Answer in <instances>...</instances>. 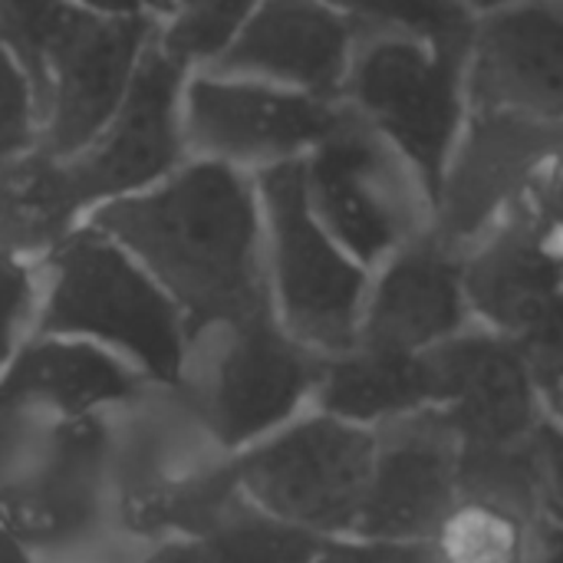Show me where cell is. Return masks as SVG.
<instances>
[{
  "label": "cell",
  "instance_id": "obj_1",
  "mask_svg": "<svg viewBox=\"0 0 563 563\" xmlns=\"http://www.w3.org/2000/svg\"><path fill=\"white\" fill-rule=\"evenodd\" d=\"M99 224L165 280L191 323L244 327L277 317L254 195L234 172L191 168L152 198L112 205Z\"/></svg>",
  "mask_w": 563,
  "mask_h": 563
},
{
  "label": "cell",
  "instance_id": "obj_2",
  "mask_svg": "<svg viewBox=\"0 0 563 563\" xmlns=\"http://www.w3.org/2000/svg\"><path fill=\"white\" fill-rule=\"evenodd\" d=\"M343 106L412 165L435 208L472 115L468 53L402 36H363Z\"/></svg>",
  "mask_w": 563,
  "mask_h": 563
},
{
  "label": "cell",
  "instance_id": "obj_3",
  "mask_svg": "<svg viewBox=\"0 0 563 563\" xmlns=\"http://www.w3.org/2000/svg\"><path fill=\"white\" fill-rule=\"evenodd\" d=\"M462 280L475 323L515 346L548 402L563 383V241L531 198L462 251Z\"/></svg>",
  "mask_w": 563,
  "mask_h": 563
},
{
  "label": "cell",
  "instance_id": "obj_4",
  "mask_svg": "<svg viewBox=\"0 0 563 563\" xmlns=\"http://www.w3.org/2000/svg\"><path fill=\"white\" fill-rule=\"evenodd\" d=\"M271 228V294L277 320L303 346L340 356L360 343L369 274L317 218L303 158L261 178Z\"/></svg>",
  "mask_w": 563,
  "mask_h": 563
},
{
  "label": "cell",
  "instance_id": "obj_5",
  "mask_svg": "<svg viewBox=\"0 0 563 563\" xmlns=\"http://www.w3.org/2000/svg\"><path fill=\"white\" fill-rule=\"evenodd\" d=\"M303 172L317 218L366 271L432 231L435 208L422 178L346 106Z\"/></svg>",
  "mask_w": 563,
  "mask_h": 563
},
{
  "label": "cell",
  "instance_id": "obj_6",
  "mask_svg": "<svg viewBox=\"0 0 563 563\" xmlns=\"http://www.w3.org/2000/svg\"><path fill=\"white\" fill-rule=\"evenodd\" d=\"M373 452V429L317 409L271 435L234 468L247 501L271 518L317 538H346L363 511Z\"/></svg>",
  "mask_w": 563,
  "mask_h": 563
},
{
  "label": "cell",
  "instance_id": "obj_7",
  "mask_svg": "<svg viewBox=\"0 0 563 563\" xmlns=\"http://www.w3.org/2000/svg\"><path fill=\"white\" fill-rule=\"evenodd\" d=\"M43 330L112 340L158 379H175L181 366V320L175 307L112 244L92 234L59 251Z\"/></svg>",
  "mask_w": 563,
  "mask_h": 563
},
{
  "label": "cell",
  "instance_id": "obj_8",
  "mask_svg": "<svg viewBox=\"0 0 563 563\" xmlns=\"http://www.w3.org/2000/svg\"><path fill=\"white\" fill-rule=\"evenodd\" d=\"M435 409L462 442V462L531 455L548 402L508 340L485 327L445 340L426 353Z\"/></svg>",
  "mask_w": 563,
  "mask_h": 563
},
{
  "label": "cell",
  "instance_id": "obj_9",
  "mask_svg": "<svg viewBox=\"0 0 563 563\" xmlns=\"http://www.w3.org/2000/svg\"><path fill=\"white\" fill-rule=\"evenodd\" d=\"M561 158L563 125L472 109L435 201L432 234L462 254L482 231L528 201Z\"/></svg>",
  "mask_w": 563,
  "mask_h": 563
},
{
  "label": "cell",
  "instance_id": "obj_10",
  "mask_svg": "<svg viewBox=\"0 0 563 563\" xmlns=\"http://www.w3.org/2000/svg\"><path fill=\"white\" fill-rule=\"evenodd\" d=\"M376 432L360 538L432 544L462 505V442L442 409L393 419Z\"/></svg>",
  "mask_w": 563,
  "mask_h": 563
},
{
  "label": "cell",
  "instance_id": "obj_11",
  "mask_svg": "<svg viewBox=\"0 0 563 563\" xmlns=\"http://www.w3.org/2000/svg\"><path fill=\"white\" fill-rule=\"evenodd\" d=\"M468 96L478 112L563 125V0H511L478 13Z\"/></svg>",
  "mask_w": 563,
  "mask_h": 563
},
{
  "label": "cell",
  "instance_id": "obj_12",
  "mask_svg": "<svg viewBox=\"0 0 563 563\" xmlns=\"http://www.w3.org/2000/svg\"><path fill=\"white\" fill-rule=\"evenodd\" d=\"M228 330L208 416L224 445H241L280 429L307 399H317L327 356L290 336L277 317Z\"/></svg>",
  "mask_w": 563,
  "mask_h": 563
},
{
  "label": "cell",
  "instance_id": "obj_13",
  "mask_svg": "<svg viewBox=\"0 0 563 563\" xmlns=\"http://www.w3.org/2000/svg\"><path fill=\"white\" fill-rule=\"evenodd\" d=\"M468 327H475V317L465 297L462 254L432 231L369 274L360 346L419 356Z\"/></svg>",
  "mask_w": 563,
  "mask_h": 563
},
{
  "label": "cell",
  "instance_id": "obj_14",
  "mask_svg": "<svg viewBox=\"0 0 563 563\" xmlns=\"http://www.w3.org/2000/svg\"><path fill=\"white\" fill-rule=\"evenodd\" d=\"M102 478L106 432L92 419H73L36 435L26 459L0 482V511L26 541H73L99 515Z\"/></svg>",
  "mask_w": 563,
  "mask_h": 563
},
{
  "label": "cell",
  "instance_id": "obj_15",
  "mask_svg": "<svg viewBox=\"0 0 563 563\" xmlns=\"http://www.w3.org/2000/svg\"><path fill=\"white\" fill-rule=\"evenodd\" d=\"M360 40L356 23L323 0H267L224 53V66L343 102Z\"/></svg>",
  "mask_w": 563,
  "mask_h": 563
},
{
  "label": "cell",
  "instance_id": "obj_16",
  "mask_svg": "<svg viewBox=\"0 0 563 563\" xmlns=\"http://www.w3.org/2000/svg\"><path fill=\"white\" fill-rule=\"evenodd\" d=\"M343 102L297 89L218 86L191 89V135L214 152L238 158H307L336 125Z\"/></svg>",
  "mask_w": 563,
  "mask_h": 563
},
{
  "label": "cell",
  "instance_id": "obj_17",
  "mask_svg": "<svg viewBox=\"0 0 563 563\" xmlns=\"http://www.w3.org/2000/svg\"><path fill=\"white\" fill-rule=\"evenodd\" d=\"M139 40L142 20L102 23L82 13L69 16L49 59L56 69L49 145L56 152L79 148L106 122L125 86Z\"/></svg>",
  "mask_w": 563,
  "mask_h": 563
},
{
  "label": "cell",
  "instance_id": "obj_18",
  "mask_svg": "<svg viewBox=\"0 0 563 563\" xmlns=\"http://www.w3.org/2000/svg\"><path fill=\"white\" fill-rule=\"evenodd\" d=\"M175 86H178V63L162 53H152L106 145L92 158L73 168L82 201L142 185L162 175L175 162V148H178L175 119H172Z\"/></svg>",
  "mask_w": 563,
  "mask_h": 563
},
{
  "label": "cell",
  "instance_id": "obj_19",
  "mask_svg": "<svg viewBox=\"0 0 563 563\" xmlns=\"http://www.w3.org/2000/svg\"><path fill=\"white\" fill-rule=\"evenodd\" d=\"M313 402L343 422L379 429L393 419L435 409V386L426 353L412 356L356 343L340 356H327Z\"/></svg>",
  "mask_w": 563,
  "mask_h": 563
},
{
  "label": "cell",
  "instance_id": "obj_20",
  "mask_svg": "<svg viewBox=\"0 0 563 563\" xmlns=\"http://www.w3.org/2000/svg\"><path fill=\"white\" fill-rule=\"evenodd\" d=\"M132 393L129 373L92 346L43 343L26 350L0 383V399L82 412Z\"/></svg>",
  "mask_w": 563,
  "mask_h": 563
},
{
  "label": "cell",
  "instance_id": "obj_21",
  "mask_svg": "<svg viewBox=\"0 0 563 563\" xmlns=\"http://www.w3.org/2000/svg\"><path fill=\"white\" fill-rule=\"evenodd\" d=\"M79 205L73 168L43 155L0 168V247H40L59 238Z\"/></svg>",
  "mask_w": 563,
  "mask_h": 563
},
{
  "label": "cell",
  "instance_id": "obj_22",
  "mask_svg": "<svg viewBox=\"0 0 563 563\" xmlns=\"http://www.w3.org/2000/svg\"><path fill=\"white\" fill-rule=\"evenodd\" d=\"M327 538L271 518L257 505L244 501L221 528L198 544L162 551L168 563H310Z\"/></svg>",
  "mask_w": 563,
  "mask_h": 563
},
{
  "label": "cell",
  "instance_id": "obj_23",
  "mask_svg": "<svg viewBox=\"0 0 563 563\" xmlns=\"http://www.w3.org/2000/svg\"><path fill=\"white\" fill-rule=\"evenodd\" d=\"M363 36H402L442 49H472L478 10L468 0H323Z\"/></svg>",
  "mask_w": 563,
  "mask_h": 563
},
{
  "label": "cell",
  "instance_id": "obj_24",
  "mask_svg": "<svg viewBox=\"0 0 563 563\" xmlns=\"http://www.w3.org/2000/svg\"><path fill=\"white\" fill-rule=\"evenodd\" d=\"M531 518L501 505L462 498L435 534V563H521Z\"/></svg>",
  "mask_w": 563,
  "mask_h": 563
},
{
  "label": "cell",
  "instance_id": "obj_25",
  "mask_svg": "<svg viewBox=\"0 0 563 563\" xmlns=\"http://www.w3.org/2000/svg\"><path fill=\"white\" fill-rule=\"evenodd\" d=\"M241 485H238V468H224L214 472L208 478L188 482L172 488L168 495H162L158 501H148L145 511H139L148 525L158 528H178L188 534H211L214 528H221L241 505Z\"/></svg>",
  "mask_w": 563,
  "mask_h": 563
},
{
  "label": "cell",
  "instance_id": "obj_26",
  "mask_svg": "<svg viewBox=\"0 0 563 563\" xmlns=\"http://www.w3.org/2000/svg\"><path fill=\"white\" fill-rule=\"evenodd\" d=\"M69 16L73 10L63 0H0V36L16 49L40 92L46 89V69Z\"/></svg>",
  "mask_w": 563,
  "mask_h": 563
},
{
  "label": "cell",
  "instance_id": "obj_27",
  "mask_svg": "<svg viewBox=\"0 0 563 563\" xmlns=\"http://www.w3.org/2000/svg\"><path fill=\"white\" fill-rule=\"evenodd\" d=\"M254 0H191L181 23L168 33V49L181 56L214 53L244 20Z\"/></svg>",
  "mask_w": 563,
  "mask_h": 563
},
{
  "label": "cell",
  "instance_id": "obj_28",
  "mask_svg": "<svg viewBox=\"0 0 563 563\" xmlns=\"http://www.w3.org/2000/svg\"><path fill=\"white\" fill-rule=\"evenodd\" d=\"M310 563H435V548L419 541H379V538H327Z\"/></svg>",
  "mask_w": 563,
  "mask_h": 563
},
{
  "label": "cell",
  "instance_id": "obj_29",
  "mask_svg": "<svg viewBox=\"0 0 563 563\" xmlns=\"http://www.w3.org/2000/svg\"><path fill=\"white\" fill-rule=\"evenodd\" d=\"M538 518L563 521V426L548 412L534 435Z\"/></svg>",
  "mask_w": 563,
  "mask_h": 563
},
{
  "label": "cell",
  "instance_id": "obj_30",
  "mask_svg": "<svg viewBox=\"0 0 563 563\" xmlns=\"http://www.w3.org/2000/svg\"><path fill=\"white\" fill-rule=\"evenodd\" d=\"M30 135V106H26V82L16 66L0 49V162L16 152Z\"/></svg>",
  "mask_w": 563,
  "mask_h": 563
},
{
  "label": "cell",
  "instance_id": "obj_31",
  "mask_svg": "<svg viewBox=\"0 0 563 563\" xmlns=\"http://www.w3.org/2000/svg\"><path fill=\"white\" fill-rule=\"evenodd\" d=\"M30 303V280L20 264L0 257V360L10 350V336Z\"/></svg>",
  "mask_w": 563,
  "mask_h": 563
},
{
  "label": "cell",
  "instance_id": "obj_32",
  "mask_svg": "<svg viewBox=\"0 0 563 563\" xmlns=\"http://www.w3.org/2000/svg\"><path fill=\"white\" fill-rule=\"evenodd\" d=\"M521 563H563V521L534 518Z\"/></svg>",
  "mask_w": 563,
  "mask_h": 563
},
{
  "label": "cell",
  "instance_id": "obj_33",
  "mask_svg": "<svg viewBox=\"0 0 563 563\" xmlns=\"http://www.w3.org/2000/svg\"><path fill=\"white\" fill-rule=\"evenodd\" d=\"M531 205L551 221V228L561 234L563 241V158L551 168V175L534 188L531 195Z\"/></svg>",
  "mask_w": 563,
  "mask_h": 563
},
{
  "label": "cell",
  "instance_id": "obj_34",
  "mask_svg": "<svg viewBox=\"0 0 563 563\" xmlns=\"http://www.w3.org/2000/svg\"><path fill=\"white\" fill-rule=\"evenodd\" d=\"M0 563H26L20 544H16L7 531H0Z\"/></svg>",
  "mask_w": 563,
  "mask_h": 563
},
{
  "label": "cell",
  "instance_id": "obj_35",
  "mask_svg": "<svg viewBox=\"0 0 563 563\" xmlns=\"http://www.w3.org/2000/svg\"><path fill=\"white\" fill-rule=\"evenodd\" d=\"M548 412H551V416H554V419L563 426V383L554 389V393H551V396H548Z\"/></svg>",
  "mask_w": 563,
  "mask_h": 563
},
{
  "label": "cell",
  "instance_id": "obj_36",
  "mask_svg": "<svg viewBox=\"0 0 563 563\" xmlns=\"http://www.w3.org/2000/svg\"><path fill=\"white\" fill-rule=\"evenodd\" d=\"M89 3L106 7V10H132L135 7V0H89Z\"/></svg>",
  "mask_w": 563,
  "mask_h": 563
},
{
  "label": "cell",
  "instance_id": "obj_37",
  "mask_svg": "<svg viewBox=\"0 0 563 563\" xmlns=\"http://www.w3.org/2000/svg\"><path fill=\"white\" fill-rule=\"evenodd\" d=\"M468 3L482 13V10H492V7H501V3H511V0H468Z\"/></svg>",
  "mask_w": 563,
  "mask_h": 563
},
{
  "label": "cell",
  "instance_id": "obj_38",
  "mask_svg": "<svg viewBox=\"0 0 563 563\" xmlns=\"http://www.w3.org/2000/svg\"><path fill=\"white\" fill-rule=\"evenodd\" d=\"M148 563H168V561H165V558L158 554V558H152V561H148Z\"/></svg>",
  "mask_w": 563,
  "mask_h": 563
}]
</instances>
